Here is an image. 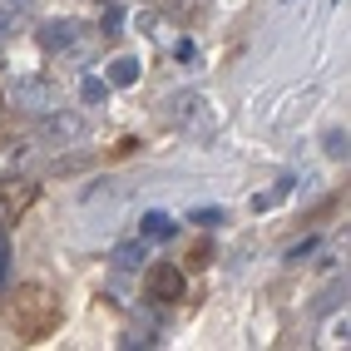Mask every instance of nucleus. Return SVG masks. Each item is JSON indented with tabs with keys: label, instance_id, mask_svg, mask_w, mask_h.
I'll return each mask as SVG.
<instances>
[{
	"label": "nucleus",
	"instance_id": "nucleus-1",
	"mask_svg": "<svg viewBox=\"0 0 351 351\" xmlns=\"http://www.w3.org/2000/svg\"><path fill=\"white\" fill-rule=\"evenodd\" d=\"M5 322H10V332H20V337H50L55 326H60V302H55L50 287L25 282V287L10 292V302H5Z\"/></svg>",
	"mask_w": 351,
	"mask_h": 351
},
{
	"label": "nucleus",
	"instance_id": "nucleus-2",
	"mask_svg": "<svg viewBox=\"0 0 351 351\" xmlns=\"http://www.w3.org/2000/svg\"><path fill=\"white\" fill-rule=\"evenodd\" d=\"M10 99L20 109H55L60 104V84H50V80H20L10 89Z\"/></svg>",
	"mask_w": 351,
	"mask_h": 351
},
{
	"label": "nucleus",
	"instance_id": "nucleus-3",
	"mask_svg": "<svg viewBox=\"0 0 351 351\" xmlns=\"http://www.w3.org/2000/svg\"><path fill=\"white\" fill-rule=\"evenodd\" d=\"M35 193H40V183H30V178H5V183H0V223H10L20 208H30Z\"/></svg>",
	"mask_w": 351,
	"mask_h": 351
},
{
	"label": "nucleus",
	"instance_id": "nucleus-4",
	"mask_svg": "<svg viewBox=\"0 0 351 351\" xmlns=\"http://www.w3.org/2000/svg\"><path fill=\"white\" fill-rule=\"evenodd\" d=\"M40 134L50 138V144H80V138L89 134V124H84V114H50V119L40 124Z\"/></svg>",
	"mask_w": 351,
	"mask_h": 351
},
{
	"label": "nucleus",
	"instance_id": "nucleus-5",
	"mask_svg": "<svg viewBox=\"0 0 351 351\" xmlns=\"http://www.w3.org/2000/svg\"><path fill=\"white\" fill-rule=\"evenodd\" d=\"M149 302H183V267L158 263L149 272Z\"/></svg>",
	"mask_w": 351,
	"mask_h": 351
},
{
	"label": "nucleus",
	"instance_id": "nucleus-6",
	"mask_svg": "<svg viewBox=\"0 0 351 351\" xmlns=\"http://www.w3.org/2000/svg\"><path fill=\"white\" fill-rule=\"evenodd\" d=\"M40 45H45V50H75V45H80V25H75V20H50V25H40Z\"/></svg>",
	"mask_w": 351,
	"mask_h": 351
},
{
	"label": "nucleus",
	"instance_id": "nucleus-7",
	"mask_svg": "<svg viewBox=\"0 0 351 351\" xmlns=\"http://www.w3.org/2000/svg\"><path fill=\"white\" fill-rule=\"evenodd\" d=\"M109 84H119V89H129L134 80H138V60H129V55H119V60H109V75H104Z\"/></svg>",
	"mask_w": 351,
	"mask_h": 351
},
{
	"label": "nucleus",
	"instance_id": "nucleus-8",
	"mask_svg": "<svg viewBox=\"0 0 351 351\" xmlns=\"http://www.w3.org/2000/svg\"><path fill=\"white\" fill-rule=\"evenodd\" d=\"M109 263L129 272V267H138V263H149V252H144V243H119V247L109 252Z\"/></svg>",
	"mask_w": 351,
	"mask_h": 351
},
{
	"label": "nucleus",
	"instance_id": "nucleus-9",
	"mask_svg": "<svg viewBox=\"0 0 351 351\" xmlns=\"http://www.w3.org/2000/svg\"><path fill=\"white\" fill-rule=\"evenodd\" d=\"M292 183H297V178H277L267 193H257V198H252V208H257V213H267V208H277V203H282V198L292 193Z\"/></svg>",
	"mask_w": 351,
	"mask_h": 351
},
{
	"label": "nucleus",
	"instance_id": "nucleus-10",
	"mask_svg": "<svg viewBox=\"0 0 351 351\" xmlns=\"http://www.w3.org/2000/svg\"><path fill=\"white\" fill-rule=\"evenodd\" d=\"M144 238H173V218L169 213H144Z\"/></svg>",
	"mask_w": 351,
	"mask_h": 351
},
{
	"label": "nucleus",
	"instance_id": "nucleus-11",
	"mask_svg": "<svg viewBox=\"0 0 351 351\" xmlns=\"http://www.w3.org/2000/svg\"><path fill=\"white\" fill-rule=\"evenodd\" d=\"M341 297H346V277H341V282H332V287H326V292H322V297L312 302V312H317V317H326V312H332Z\"/></svg>",
	"mask_w": 351,
	"mask_h": 351
},
{
	"label": "nucleus",
	"instance_id": "nucleus-12",
	"mask_svg": "<svg viewBox=\"0 0 351 351\" xmlns=\"http://www.w3.org/2000/svg\"><path fill=\"white\" fill-rule=\"evenodd\" d=\"M80 95H84V104H99V99L109 95V80H99V75H89V80L80 84Z\"/></svg>",
	"mask_w": 351,
	"mask_h": 351
},
{
	"label": "nucleus",
	"instance_id": "nucleus-13",
	"mask_svg": "<svg viewBox=\"0 0 351 351\" xmlns=\"http://www.w3.org/2000/svg\"><path fill=\"white\" fill-rule=\"evenodd\" d=\"M189 223H198V228H218V223H228V218H223V208H198V213H189Z\"/></svg>",
	"mask_w": 351,
	"mask_h": 351
},
{
	"label": "nucleus",
	"instance_id": "nucleus-14",
	"mask_svg": "<svg viewBox=\"0 0 351 351\" xmlns=\"http://www.w3.org/2000/svg\"><path fill=\"white\" fill-rule=\"evenodd\" d=\"M326 158H346V129H332V134H326Z\"/></svg>",
	"mask_w": 351,
	"mask_h": 351
},
{
	"label": "nucleus",
	"instance_id": "nucleus-15",
	"mask_svg": "<svg viewBox=\"0 0 351 351\" xmlns=\"http://www.w3.org/2000/svg\"><path fill=\"white\" fill-rule=\"evenodd\" d=\"M193 104H198L193 89H189V95H173V99H169V114H173V119H178V114H193Z\"/></svg>",
	"mask_w": 351,
	"mask_h": 351
},
{
	"label": "nucleus",
	"instance_id": "nucleus-16",
	"mask_svg": "<svg viewBox=\"0 0 351 351\" xmlns=\"http://www.w3.org/2000/svg\"><path fill=\"white\" fill-rule=\"evenodd\" d=\"M0 282H10V238L0 232Z\"/></svg>",
	"mask_w": 351,
	"mask_h": 351
},
{
	"label": "nucleus",
	"instance_id": "nucleus-17",
	"mask_svg": "<svg viewBox=\"0 0 351 351\" xmlns=\"http://www.w3.org/2000/svg\"><path fill=\"white\" fill-rule=\"evenodd\" d=\"M169 5H173L178 15H198V10L208 5V0H169Z\"/></svg>",
	"mask_w": 351,
	"mask_h": 351
},
{
	"label": "nucleus",
	"instance_id": "nucleus-18",
	"mask_svg": "<svg viewBox=\"0 0 351 351\" xmlns=\"http://www.w3.org/2000/svg\"><path fill=\"white\" fill-rule=\"evenodd\" d=\"M312 247H317V243H312V238H307V243H297V247H287V263H302V257H307V252H312Z\"/></svg>",
	"mask_w": 351,
	"mask_h": 351
},
{
	"label": "nucleus",
	"instance_id": "nucleus-19",
	"mask_svg": "<svg viewBox=\"0 0 351 351\" xmlns=\"http://www.w3.org/2000/svg\"><path fill=\"white\" fill-rule=\"evenodd\" d=\"M326 341H332V346H346V317L332 326V337H326Z\"/></svg>",
	"mask_w": 351,
	"mask_h": 351
},
{
	"label": "nucleus",
	"instance_id": "nucleus-20",
	"mask_svg": "<svg viewBox=\"0 0 351 351\" xmlns=\"http://www.w3.org/2000/svg\"><path fill=\"white\" fill-rule=\"evenodd\" d=\"M119 20H124L119 10H109V15H104V35H119Z\"/></svg>",
	"mask_w": 351,
	"mask_h": 351
},
{
	"label": "nucleus",
	"instance_id": "nucleus-21",
	"mask_svg": "<svg viewBox=\"0 0 351 351\" xmlns=\"http://www.w3.org/2000/svg\"><path fill=\"white\" fill-rule=\"evenodd\" d=\"M173 55H178V60H193L198 50H193V40H178V45H173Z\"/></svg>",
	"mask_w": 351,
	"mask_h": 351
},
{
	"label": "nucleus",
	"instance_id": "nucleus-22",
	"mask_svg": "<svg viewBox=\"0 0 351 351\" xmlns=\"http://www.w3.org/2000/svg\"><path fill=\"white\" fill-rule=\"evenodd\" d=\"M5 30H10V15H5V10H0V35H5Z\"/></svg>",
	"mask_w": 351,
	"mask_h": 351
},
{
	"label": "nucleus",
	"instance_id": "nucleus-23",
	"mask_svg": "<svg viewBox=\"0 0 351 351\" xmlns=\"http://www.w3.org/2000/svg\"><path fill=\"white\" fill-rule=\"evenodd\" d=\"M15 5H30V0H15Z\"/></svg>",
	"mask_w": 351,
	"mask_h": 351
}]
</instances>
